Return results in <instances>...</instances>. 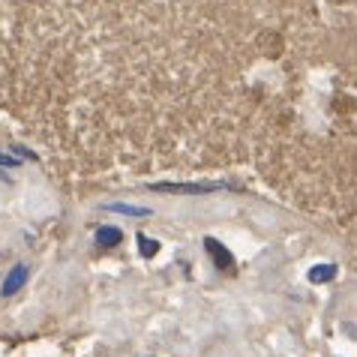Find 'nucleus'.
I'll use <instances>...</instances> for the list:
<instances>
[{
    "mask_svg": "<svg viewBox=\"0 0 357 357\" xmlns=\"http://www.w3.org/2000/svg\"><path fill=\"white\" fill-rule=\"evenodd\" d=\"M151 190H153V192H190V195H204V192L228 190V183H222V181H192V183L168 181V183H153Z\"/></svg>",
    "mask_w": 357,
    "mask_h": 357,
    "instance_id": "1",
    "label": "nucleus"
},
{
    "mask_svg": "<svg viewBox=\"0 0 357 357\" xmlns=\"http://www.w3.org/2000/svg\"><path fill=\"white\" fill-rule=\"evenodd\" d=\"M27 280H31V267L18 261L15 267H9V273L3 276V285H0V294H3V297H13V294H18V291H22L24 285H27Z\"/></svg>",
    "mask_w": 357,
    "mask_h": 357,
    "instance_id": "2",
    "label": "nucleus"
},
{
    "mask_svg": "<svg viewBox=\"0 0 357 357\" xmlns=\"http://www.w3.org/2000/svg\"><path fill=\"white\" fill-rule=\"evenodd\" d=\"M204 250L211 252V259H213V264L220 267V271H234V259H231V252H228L222 243H216L213 237H204Z\"/></svg>",
    "mask_w": 357,
    "mask_h": 357,
    "instance_id": "3",
    "label": "nucleus"
},
{
    "mask_svg": "<svg viewBox=\"0 0 357 357\" xmlns=\"http://www.w3.org/2000/svg\"><path fill=\"white\" fill-rule=\"evenodd\" d=\"M102 211H112V213H121V216H135V220H144V216H151V207H138V204H126V202L102 204Z\"/></svg>",
    "mask_w": 357,
    "mask_h": 357,
    "instance_id": "4",
    "label": "nucleus"
},
{
    "mask_svg": "<svg viewBox=\"0 0 357 357\" xmlns=\"http://www.w3.org/2000/svg\"><path fill=\"white\" fill-rule=\"evenodd\" d=\"M336 273H340V267L336 264H319V267H312L310 271V282H315V285L331 282V280H336Z\"/></svg>",
    "mask_w": 357,
    "mask_h": 357,
    "instance_id": "5",
    "label": "nucleus"
},
{
    "mask_svg": "<svg viewBox=\"0 0 357 357\" xmlns=\"http://www.w3.org/2000/svg\"><path fill=\"white\" fill-rule=\"evenodd\" d=\"M96 241L102 246H117V243H123V231L121 228H114V225H102L96 231Z\"/></svg>",
    "mask_w": 357,
    "mask_h": 357,
    "instance_id": "6",
    "label": "nucleus"
},
{
    "mask_svg": "<svg viewBox=\"0 0 357 357\" xmlns=\"http://www.w3.org/2000/svg\"><path fill=\"white\" fill-rule=\"evenodd\" d=\"M138 250H142L144 259H153V255L160 252V243H156L153 237H147L144 231H138Z\"/></svg>",
    "mask_w": 357,
    "mask_h": 357,
    "instance_id": "7",
    "label": "nucleus"
},
{
    "mask_svg": "<svg viewBox=\"0 0 357 357\" xmlns=\"http://www.w3.org/2000/svg\"><path fill=\"white\" fill-rule=\"evenodd\" d=\"M0 165H18V160H15V156H9V153H0Z\"/></svg>",
    "mask_w": 357,
    "mask_h": 357,
    "instance_id": "8",
    "label": "nucleus"
}]
</instances>
